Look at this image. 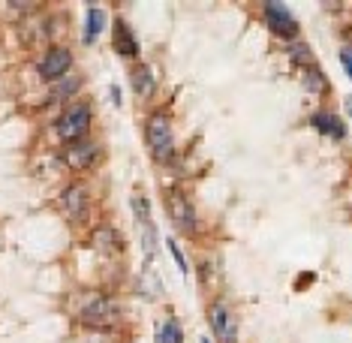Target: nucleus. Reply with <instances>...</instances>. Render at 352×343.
<instances>
[{"label":"nucleus","mask_w":352,"mask_h":343,"mask_svg":"<svg viewBox=\"0 0 352 343\" xmlns=\"http://www.w3.org/2000/svg\"><path fill=\"white\" fill-rule=\"evenodd\" d=\"M133 87L139 93H151V91H154V78H151L148 69H135V73H133Z\"/></svg>","instance_id":"4468645a"},{"label":"nucleus","mask_w":352,"mask_h":343,"mask_svg":"<svg viewBox=\"0 0 352 343\" xmlns=\"http://www.w3.org/2000/svg\"><path fill=\"white\" fill-rule=\"evenodd\" d=\"M87 126H91V106L78 102V106H69L60 115L58 135H60L63 142H76V139H82V135L87 133Z\"/></svg>","instance_id":"f03ea898"},{"label":"nucleus","mask_w":352,"mask_h":343,"mask_svg":"<svg viewBox=\"0 0 352 343\" xmlns=\"http://www.w3.org/2000/svg\"><path fill=\"white\" fill-rule=\"evenodd\" d=\"M346 111H349V115H352V100H346Z\"/></svg>","instance_id":"a211bd4d"},{"label":"nucleus","mask_w":352,"mask_h":343,"mask_svg":"<svg viewBox=\"0 0 352 343\" xmlns=\"http://www.w3.org/2000/svg\"><path fill=\"white\" fill-rule=\"evenodd\" d=\"M63 202H67L69 214H73V217H78V214H82V205H85V190L73 187V190H69L67 196H63Z\"/></svg>","instance_id":"ddd939ff"},{"label":"nucleus","mask_w":352,"mask_h":343,"mask_svg":"<svg viewBox=\"0 0 352 343\" xmlns=\"http://www.w3.org/2000/svg\"><path fill=\"white\" fill-rule=\"evenodd\" d=\"M265 19H268L271 30H274V34H280V36L289 39V36L298 34V25H295V19L289 15V10H286V6L268 3V6H265Z\"/></svg>","instance_id":"423d86ee"},{"label":"nucleus","mask_w":352,"mask_h":343,"mask_svg":"<svg viewBox=\"0 0 352 343\" xmlns=\"http://www.w3.org/2000/svg\"><path fill=\"white\" fill-rule=\"evenodd\" d=\"M304 82H307V91H314V93H322V91H325L322 73H319L316 67H310V69H307V76H304Z\"/></svg>","instance_id":"2eb2a0df"},{"label":"nucleus","mask_w":352,"mask_h":343,"mask_svg":"<svg viewBox=\"0 0 352 343\" xmlns=\"http://www.w3.org/2000/svg\"><path fill=\"white\" fill-rule=\"evenodd\" d=\"M166 202H169V214H172L175 226L184 229V232H193L196 229V211H193V205L187 202V196H181L178 190H172Z\"/></svg>","instance_id":"39448f33"},{"label":"nucleus","mask_w":352,"mask_h":343,"mask_svg":"<svg viewBox=\"0 0 352 343\" xmlns=\"http://www.w3.org/2000/svg\"><path fill=\"white\" fill-rule=\"evenodd\" d=\"M85 319V322H91V325H109L111 319L118 316V307L111 305V301L106 298H94V301H87V305L82 307V313H78Z\"/></svg>","instance_id":"0eeeda50"},{"label":"nucleus","mask_w":352,"mask_h":343,"mask_svg":"<svg viewBox=\"0 0 352 343\" xmlns=\"http://www.w3.org/2000/svg\"><path fill=\"white\" fill-rule=\"evenodd\" d=\"M314 126L322 135H334V139H343L346 135V126H343L334 115H325V111H319V115H314Z\"/></svg>","instance_id":"9b49d317"},{"label":"nucleus","mask_w":352,"mask_h":343,"mask_svg":"<svg viewBox=\"0 0 352 343\" xmlns=\"http://www.w3.org/2000/svg\"><path fill=\"white\" fill-rule=\"evenodd\" d=\"M157 343H184V331L175 319H166V322L157 325Z\"/></svg>","instance_id":"f8f14e48"},{"label":"nucleus","mask_w":352,"mask_h":343,"mask_svg":"<svg viewBox=\"0 0 352 343\" xmlns=\"http://www.w3.org/2000/svg\"><path fill=\"white\" fill-rule=\"evenodd\" d=\"M340 63H343V69H346V73H349V78H352V49L340 52Z\"/></svg>","instance_id":"f3484780"},{"label":"nucleus","mask_w":352,"mask_h":343,"mask_svg":"<svg viewBox=\"0 0 352 343\" xmlns=\"http://www.w3.org/2000/svg\"><path fill=\"white\" fill-rule=\"evenodd\" d=\"M69 67H73V54L67 49H52L43 58V63H39V76H43L45 82H58V78L69 73Z\"/></svg>","instance_id":"20e7f679"},{"label":"nucleus","mask_w":352,"mask_h":343,"mask_svg":"<svg viewBox=\"0 0 352 343\" xmlns=\"http://www.w3.org/2000/svg\"><path fill=\"white\" fill-rule=\"evenodd\" d=\"M111 43H115V52L124 54V58H133V54L139 52V43H135L130 25H126V21H121V19L115 21V39H111Z\"/></svg>","instance_id":"6e6552de"},{"label":"nucleus","mask_w":352,"mask_h":343,"mask_svg":"<svg viewBox=\"0 0 352 343\" xmlns=\"http://www.w3.org/2000/svg\"><path fill=\"white\" fill-rule=\"evenodd\" d=\"M94 157H97L94 142H91V145H87V142H82V145H73V148H69V154H67V159H69V166H73V169H87Z\"/></svg>","instance_id":"9d476101"},{"label":"nucleus","mask_w":352,"mask_h":343,"mask_svg":"<svg viewBox=\"0 0 352 343\" xmlns=\"http://www.w3.org/2000/svg\"><path fill=\"white\" fill-rule=\"evenodd\" d=\"M208 319H211V329H214V338L220 343H235L238 340V322H235V313L229 310V305H211L208 310Z\"/></svg>","instance_id":"7ed1b4c3"},{"label":"nucleus","mask_w":352,"mask_h":343,"mask_svg":"<svg viewBox=\"0 0 352 343\" xmlns=\"http://www.w3.org/2000/svg\"><path fill=\"white\" fill-rule=\"evenodd\" d=\"M102 27H106V12H102L100 6H91L87 19H85V43H97Z\"/></svg>","instance_id":"1a4fd4ad"},{"label":"nucleus","mask_w":352,"mask_h":343,"mask_svg":"<svg viewBox=\"0 0 352 343\" xmlns=\"http://www.w3.org/2000/svg\"><path fill=\"white\" fill-rule=\"evenodd\" d=\"M169 253H172V256H175V262H178V268H181V274H187V262H184V256H181V250H178V244H175V241H169Z\"/></svg>","instance_id":"dca6fc26"},{"label":"nucleus","mask_w":352,"mask_h":343,"mask_svg":"<svg viewBox=\"0 0 352 343\" xmlns=\"http://www.w3.org/2000/svg\"><path fill=\"white\" fill-rule=\"evenodd\" d=\"M145 135H148V145H151L154 159L166 163V159L172 157V151H175V135H172L169 121H166L163 115H154L148 121V126H145Z\"/></svg>","instance_id":"f257e3e1"}]
</instances>
